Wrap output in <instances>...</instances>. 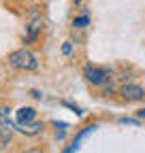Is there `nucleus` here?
I'll list each match as a JSON object with an SVG mask.
<instances>
[{
    "label": "nucleus",
    "instance_id": "obj_8",
    "mask_svg": "<svg viewBox=\"0 0 145 153\" xmlns=\"http://www.w3.org/2000/svg\"><path fill=\"white\" fill-rule=\"evenodd\" d=\"M96 128H98V126H96V123H92V126H87L85 130H81V132L77 134V136H75V138H72V143H70V147H72V149H75V151H77V147H79V143H81V140H83V138L87 136V134H92V132H94Z\"/></svg>",
    "mask_w": 145,
    "mask_h": 153
},
{
    "label": "nucleus",
    "instance_id": "obj_6",
    "mask_svg": "<svg viewBox=\"0 0 145 153\" xmlns=\"http://www.w3.org/2000/svg\"><path fill=\"white\" fill-rule=\"evenodd\" d=\"M11 143H13V130H11V123L0 126V149H7Z\"/></svg>",
    "mask_w": 145,
    "mask_h": 153
},
{
    "label": "nucleus",
    "instance_id": "obj_7",
    "mask_svg": "<svg viewBox=\"0 0 145 153\" xmlns=\"http://www.w3.org/2000/svg\"><path fill=\"white\" fill-rule=\"evenodd\" d=\"M17 130H19L22 134H26V136H36V134H41L43 123H39V121H32V123H26V126H17Z\"/></svg>",
    "mask_w": 145,
    "mask_h": 153
},
{
    "label": "nucleus",
    "instance_id": "obj_16",
    "mask_svg": "<svg viewBox=\"0 0 145 153\" xmlns=\"http://www.w3.org/2000/svg\"><path fill=\"white\" fill-rule=\"evenodd\" d=\"M75 2H79V0H75Z\"/></svg>",
    "mask_w": 145,
    "mask_h": 153
},
{
    "label": "nucleus",
    "instance_id": "obj_14",
    "mask_svg": "<svg viewBox=\"0 0 145 153\" xmlns=\"http://www.w3.org/2000/svg\"><path fill=\"white\" fill-rule=\"evenodd\" d=\"M72 151H75V149H72V147H70V145H68V147H66V149H64V153H72Z\"/></svg>",
    "mask_w": 145,
    "mask_h": 153
},
{
    "label": "nucleus",
    "instance_id": "obj_12",
    "mask_svg": "<svg viewBox=\"0 0 145 153\" xmlns=\"http://www.w3.org/2000/svg\"><path fill=\"white\" fill-rule=\"evenodd\" d=\"M120 123H128V126H137V121H135V119H126V117H122V119H120Z\"/></svg>",
    "mask_w": 145,
    "mask_h": 153
},
{
    "label": "nucleus",
    "instance_id": "obj_1",
    "mask_svg": "<svg viewBox=\"0 0 145 153\" xmlns=\"http://www.w3.org/2000/svg\"><path fill=\"white\" fill-rule=\"evenodd\" d=\"M9 64L17 70H36L39 68V60L30 49H15L9 55Z\"/></svg>",
    "mask_w": 145,
    "mask_h": 153
},
{
    "label": "nucleus",
    "instance_id": "obj_5",
    "mask_svg": "<svg viewBox=\"0 0 145 153\" xmlns=\"http://www.w3.org/2000/svg\"><path fill=\"white\" fill-rule=\"evenodd\" d=\"M36 119V111L32 106H22L17 111V126H26V123H32Z\"/></svg>",
    "mask_w": 145,
    "mask_h": 153
},
{
    "label": "nucleus",
    "instance_id": "obj_4",
    "mask_svg": "<svg viewBox=\"0 0 145 153\" xmlns=\"http://www.w3.org/2000/svg\"><path fill=\"white\" fill-rule=\"evenodd\" d=\"M120 94H122V98L128 100V102H137V100H143V98H145V89L139 87V85H132V83L122 85Z\"/></svg>",
    "mask_w": 145,
    "mask_h": 153
},
{
    "label": "nucleus",
    "instance_id": "obj_2",
    "mask_svg": "<svg viewBox=\"0 0 145 153\" xmlns=\"http://www.w3.org/2000/svg\"><path fill=\"white\" fill-rule=\"evenodd\" d=\"M43 30V17L39 7H30L28 11V26H26V43H34Z\"/></svg>",
    "mask_w": 145,
    "mask_h": 153
},
{
    "label": "nucleus",
    "instance_id": "obj_9",
    "mask_svg": "<svg viewBox=\"0 0 145 153\" xmlns=\"http://www.w3.org/2000/svg\"><path fill=\"white\" fill-rule=\"evenodd\" d=\"M87 24H90V17L87 15H79V17L72 19V26H75V28H85Z\"/></svg>",
    "mask_w": 145,
    "mask_h": 153
},
{
    "label": "nucleus",
    "instance_id": "obj_15",
    "mask_svg": "<svg viewBox=\"0 0 145 153\" xmlns=\"http://www.w3.org/2000/svg\"><path fill=\"white\" fill-rule=\"evenodd\" d=\"M139 117H145V111H139Z\"/></svg>",
    "mask_w": 145,
    "mask_h": 153
},
{
    "label": "nucleus",
    "instance_id": "obj_13",
    "mask_svg": "<svg viewBox=\"0 0 145 153\" xmlns=\"http://www.w3.org/2000/svg\"><path fill=\"white\" fill-rule=\"evenodd\" d=\"M22 153H43L41 149H26V151H22Z\"/></svg>",
    "mask_w": 145,
    "mask_h": 153
},
{
    "label": "nucleus",
    "instance_id": "obj_11",
    "mask_svg": "<svg viewBox=\"0 0 145 153\" xmlns=\"http://www.w3.org/2000/svg\"><path fill=\"white\" fill-rule=\"evenodd\" d=\"M62 53H64V55H70V53H72V43H64V45H62Z\"/></svg>",
    "mask_w": 145,
    "mask_h": 153
},
{
    "label": "nucleus",
    "instance_id": "obj_3",
    "mask_svg": "<svg viewBox=\"0 0 145 153\" xmlns=\"http://www.w3.org/2000/svg\"><path fill=\"white\" fill-rule=\"evenodd\" d=\"M83 74H85V79L92 83V85H105L109 81V70L107 68H100V66H92V64H87L83 68Z\"/></svg>",
    "mask_w": 145,
    "mask_h": 153
},
{
    "label": "nucleus",
    "instance_id": "obj_10",
    "mask_svg": "<svg viewBox=\"0 0 145 153\" xmlns=\"http://www.w3.org/2000/svg\"><path fill=\"white\" fill-rule=\"evenodd\" d=\"M9 115H11V108L9 106H0V126L9 123Z\"/></svg>",
    "mask_w": 145,
    "mask_h": 153
}]
</instances>
